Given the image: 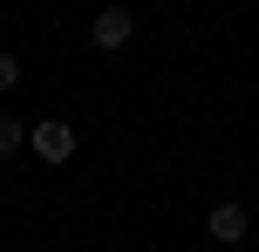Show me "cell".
Returning <instances> with one entry per match:
<instances>
[{
  "instance_id": "5",
  "label": "cell",
  "mask_w": 259,
  "mask_h": 252,
  "mask_svg": "<svg viewBox=\"0 0 259 252\" xmlns=\"http://www.w3.org/2000/svg\"><path fill=\"white\" fill-rule=\"evenodd\" d=\"M7 89H21V62H14V55H0V95Z\"/></svg>"
},
{
  "instance_id": "4",
  "label": "cell",
  "mask_w": 259,
  "mask_h": 252,
  "mask_svg": "<svg viewBox=\"0 0 259 252\" xmlns=\"http://www.w3.org/2000/svg\"><path fill=\"white\" fill-rule=\"evenodd\" d=\"M21 143H27V123L21 116H0V157H14Z\"/></svg>"
},
{
  "instance_id": "2",
  "label": "cell",
  "mask_w": 259,
  "mask_h": 252,
  "mask_svg": "<svg viewBox=\"0 0 259 252\" xmlns=\"http://www.w3.org/2000/svg\"><path fill=\"white\" fill-rule=\"evenodd\" d=\"M130 34H137V14H130V7H103V14L89 21V48H103V55L130 48Z\"/></svg>"
},
{
  "instance_id": "3",
  "label": "cell",
  "mask_w": 259,
  "mask_h": 252,
  "mask_svg": "<svg viewBox=\"0 0 259 252\" xmlns=\"http://www.w3.org/2000/svg\"><path fill=\"white\" fill-rule=\"evenodd\" d=\"M205 232H211V239H219V245H239V239H246V232H252V218H246V205H232V198H225V205H211Z\"/></svg>"
},
{
  "instance_id": "1",
  "label": "cell",
  "mask_w": 259,
  "mask_h": 252,
  "mask_svg": "<svg viewBox=\"0 0 259 252\" xmlns=\"http://www.w3.org/2000/svg\"><path fill=\"white\" fill-rule=\"evenodd\" d=\"M27 150H34L41 164H68V157H75V123H62V116L27 123Z\"/></svg>"
}]
</instances>
